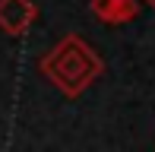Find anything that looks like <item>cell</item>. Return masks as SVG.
<instances>
[{
  "label": "cell",
  "instance_id": "obj_1",
  "mask_svg": "<svg viewBox=\"0 0 155 152\" xmlns=\"http://www.w3.org/2000/svg\"><path fill=\"white\" fill-rule=\"evenodd\" d=\"M38 70L67 98H79L95 79H101L104 60L101 54L79 35H63L45 57L38 60Z\"/></svg>",
  "mask_w": 155,
  "mask_h": 152
},
{
  "label": "cell",
  "instance_id": "obj_2",
  "mask_svg": "<svg viewBox=\"0 0 155 152\" xmlns=\"http://www.w3.org/2000/svg\"><path fill=\"white\" fill-rule=\"evenodd\" d=\"M38 19L35 0H0V32L22 38Z\"/></svg>",
  "mask_w": 155,
  "mask_h": 152
},
{
  "label": "cell",
  "instance_id": "obj_3",
  "mask_svg": "<svg viewBox=\"0 0 155 152\" xmlns=\"http://www.w3.org/2000/svg\"><path fill=\"white\" fill-rule=\"evenodd\" d=\"M89 10L104 25H127L139 16L136 0H89Z\"/></svg>",
  "mask_w": 155,
  "mask_h": 152
},
{
  "label": "cell",
  "instance_id": "obj_4",
  "mask_svg": "<svg viewBox=\"0 0 155 152\" xmlns=\"http://www.w3.org/2000/svg\"><path fill=\"white\" fill-rule=\"evenodd\" d=\"M143 3H149V10H152V13H155V0H143Z\"/></svg>",
  "mask_w": 155,
  "mask_h": 152
}]
</instances>
